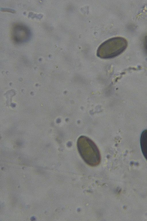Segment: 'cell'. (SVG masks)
I'll return each mask as SVG.
<instances>
[{
	"label": "cell",
	"instance_id": "obj_1",
	"mask_svg": "<svg viewBox=\"0 0 147 221\" xmlns=\"http://www.w3.org/2000/svg\"><path fill=\"white\" fill-rule=\"evenodd\" d=\"M77 145L79 153L87 164L91 166L99 164L101 159L99 150L91 139L85 136H81L78 139Z\"/></svg>",
	"mask_w": 147,
	"mask_h": 221
},
{
	"label": "cell",
	"instance_id": "obj_4",
	"mask_svg": "<svg viewBox=\"0 0 147 221\" xmlns=\"http://www.w3.org/2000/svg\"><path fill=\"white\" fill-rule=\"evenodd\" d=\"M144 47L145 51L147 53V36L145 37L144 39Z\"/></svg>",
	"mask_w": 147,
	"mask_h": 221
},
{
	"label": "cell",
	"instance_id": "obj_2",
	"mask_svg": "<svg viewBox=\"0 0 147 221\" xmlns=\"http://www.w3.org/2000/svg\"><path fill=\"white\" fill-rule=\"evenodd\" d=\"M127 40L123 37L112 38L100 45L97 50V55L102 58H113L122 53L127 47Z\"/></svg>",
	"mask_w": 147,
	"mask_h": 221
},
{
	"label": "cell",
	"instance_id": "obj_3",
	"mask_svg": "<svg viewBox=\"0 0 147 221\" xmlns=\"http://www.w3.org/2000/svg\"><path fill=\"white\" fill-rule=\"evenodd\" d=\"M140 142L142 153L147 161V129L144 130L142 132Z\"/></svg>",
	"mask_w": 147,
	"mask_h": 221
}]
</instances>
